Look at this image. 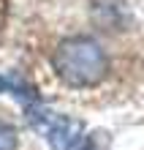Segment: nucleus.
Masks as SVG:
<instances>
[{"instance_id": "f257e3e1", "label": "nucleus", "mask_w": 144, "mask_h": 150, "mask_svg": "<svg viewBox=\"0 0 144 150\" xmlns=\"http://www.w3.org/2000/svg\"><path fill=\"white\" fill-rule=\"evenodd\" d=\"M55 74L71 87H93L103 82L109 74V57L98 47V41L74 36L57 44L55 55H52Z\"/></svg>"}, {"instance_id": "f03ea898", "label": "nucleus", "mask_w": 144, "mask_h": 150, "mask_svg": "<svg viewBox=\"0 0 144 150\" xmlns=\"http://www.w3.org/2000/svg\"><path fill=\"white\" fill-rule=\"evenodd\" d=\"M16 131L14 126H8V123L0 120V150H16Z\"/></svg>"}]
</instances>
